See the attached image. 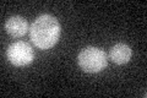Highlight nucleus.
<instances>
[{
	"instance_id": "obj_1",
	"label": "nucleus",
	"mask_w": 147,
	"mask_h": 98,
	"mask_svg": "<svg viewBox=\"0 0 147 98\" xmlns=\"http://www.w3.org/2000/svg\"><path fill=\"white\" fill-rule=\"evenodd\" d=\"M61 28L57 17L49 14L40 15L33 21L30 28L32 42L39 49H49L60 38Z\"/></svg>"
},
{
	"instance_id": "obj_2",
	"label": "nucleus",
	"mask_w": 147,
	"mask_h": 98,
	"mask_svg": "<svg viewBox=\"0 0 147 98\" xmlns=\"http://www.w3.org/2000/svg\"><path fill=\"white\" fill-rule=\"evenodd\" d=\"M77 63L86 72H99L107 66V55L99 48L87 47L80 52Z\"/></svg>"
},
{
	"instance_id": "obj_3",
	"label": "nucleus",
	"mask_w": 147,
	"mask_h": 98,
	"mask_svg": "<svg viewBox=\"0 0 147 98\" xmlns=\"http://www.w3.org/2000/svg\"><path fill=\"white\" fill-rule=\"evenodd\" d=\"M6 57L15 66H26L30 65L34 59V53L32 47L27 42H13L9 45L6 50Z\"/></svg>"
},
{
	"instance_id": "obj_4",
	"label": "nucleus",
	"mask_w": 147,
	"mask_h": 98,
	"mask_svg": "<svg viewBox=\"0 0 147 98\" xmlns=\"http://www.w3.org/2000/svg\"><path fill=\"white\" fill-rule=\"evenodd\" d=\"M5 30L12 37H22L28 31V22L22 16H12L5 22Z\"/></svg>"
},
{
	"instance_id": "obj_5",
	"label": "nucleus",
	"mask_w": 147,
	"mask_h": 98,
	"mask_svg": "<svg viewBox=\"0 0 147 98\" xmlns=\"http://www.w3.org/2000/svg\"><path fill=\"white\" fill-rule=\"evenodd\" d=\"M131 55H132V52H131L130 47L124 43H118L115 45H113L109 52L110 59L119 65L126 64L131 59Z\"/></svg>"
}]
</instances>
